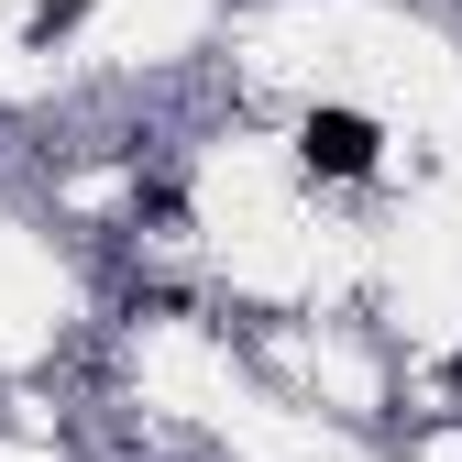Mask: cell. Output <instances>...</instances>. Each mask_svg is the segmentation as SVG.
I'll use <instances>...</instances> for the list:
<instances>
[{
    "label": "cell",
    "mask_w": 462,
    "mask_h": 462,
    "mask_svg": "<svg viewBox=\"0 0 462 462\" xmlns=\"http://www.w3.org/2000/svg\"><path fill=\"white\" fill-rule=\"evenodd\" d=\"M374 154H385V133L364 110H309L298 122V165L309 177H374Z\"/></svg>",
    "instance_id": "obj_1"
}]
</instances>
